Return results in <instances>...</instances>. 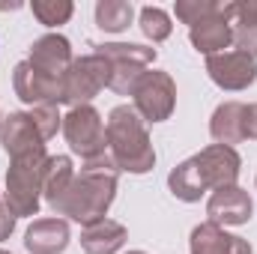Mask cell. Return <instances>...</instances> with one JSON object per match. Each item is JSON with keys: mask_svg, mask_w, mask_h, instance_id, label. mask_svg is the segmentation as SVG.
<instances>
[{"mask_svg": "<svg viewBox=\"0 0 257 254\" xmlns=\"http://www.w3.org/2000/svg\"><path fill=\"white\" fill-rule=\"evenodd\" d=\"M117 180H120V168L111 153L87 159L81 174L72 180L69 191L63 194V200L54 206V212L84 224V227L105 218L117 197Z\"/></svg>", "mask_w": 257, "mask_h": 254, "instance_id": "1", "label": "cell"}, {"mask_svg": "<svg viewBox=\"0 0 257 254\" xmlns=\"http://www.w3.org/2000/svg\"><path fill=\"white\" fill-rule=\"evenodd\" d=\"M108 153L126 174H150L156 168V150L135 105H117L108 114Z\"/></svg>", "mask_w": 257, "mask_h": 254, "instance_id": "2", "label": "cell"}, {"mask_svg": "<svg viewBox=\"0 0 257 254\" xmlns=\"http://www.w3.org/2000/svg\"><path fill=\"white\" fill-rule=\"evenodd\" d=\"M45 147L21 153L9 162L6 171V191H3V203L9 206V212L15 218H27L39 212V200H42V174H45Z\"/></svg>", "mask_w": 257, "mask_h": 254, "instance_id": "3", "label": "cell"}, {"mask_svg": "<svg viewBox=\"0 0 257 254\" xmlns=\"http://www.w3.org/2000/svg\"><path fill=\"white\" fill-rule=\"evenodd\" d=\"M96 54H102L111 63V90L117 96H132L138 81L144 78L147 66L156 63V48L138 45V42H108V45H93Z\"/></svg>", "mask_w": 257, "mask_h": 254, "instance_id": "4", "label": "cell"}, {"mask_svg": "<svg viewBox=\"0 0 257 254\" xmlns=\"http://www.w3.org/2000/svg\"><path fill=\"white\" fill-rule=\"evenodd\" d=\"M108 84H111V63L102 54L93 51L87 57H78L63 75V105L69 108L90 105Z\"/></svg>", "mask_w": 257, "mask_h": 254, "instance_id": "5", "label": "cell"}, {"mask_svg": "<svg viewBox=\"0 0 257 254\" xmlns=\"http://www.w3.org/2000/svg\"><path fill=\"white\" fill-rule=\"evenodd\" d=\"M63 135L69 150L78 153L84 162L108 153V126H105L102 114L93 105L72 108L63 117Z\"/></svg>", "mask_w": 257, "mask_h": 254, "instance_id": "6", "label": "cell"}, {"mask_svg": "<svg viewBox=\"0 0 257 254\" xmlns=\"http://www.w3.org/2000/svg\"><path fill=\"white\" fill-rule=\"evenodd\" d=\"M132 99H135V111L141 114L144 123H165V120H171L174 105H177V84L168 72L153 69V72H144Z\"/></svg>", "mask_w": 257, "mask_h": 254, "instance_id": "7", "label": "cell"}, {"mask_svg": "<svg viewBox=\"0 0 257 254\" xmlns=\"http://www.w3.org/2000/svg\"><path fill=\"white\" fill-rule=\"evenodd\" d=\"M194 168H197V177H200V186L203 191H218L224 186H236L239 180V168H242V159L233 147H224V144H209L203 147L200 153L192 156Z\"/></svg>", "mask_w": 257, "mask_h": 254, "instance_id": "8", "label": "cell"}, {"mask_svg": "<svg viewBox=\"0 0 257 254\" xmlns=\"http://www.w3.org/2000/svg\"><path fill=\"white\" fill-rule=\"evenodd\" d=\"M206 75L212 78L215 87L227 90V93H239L248 90L257 81V57L242 54V51H221L206 57Z\"/></svg>", "mask_w": 257, "mask_h": 254, "instance_id": "9", "label": "cell"}, {"mask_svg": "<svg viewBox=\"0 0 257 254\" xmlns=\"http://www.w3.org/2000/svg\"><path fill=\"white\" fill-rule=\"evenodd\" d=\"M12 87H15V96L24 102V105H63V78H54V75H45L39 69L21 60L12 72Z\"/></svg>", "mask_w": 257, "mask_h": 254, "instance_id": "10", "label": "cell"}, {"mask_svg": "<svg viewBox=\"0 0 257 254\" xmlns=\"http://www.w3.org/2000/svg\"><path fill=\"white\" fill-rule=\"evenodd\" d=\"M230 18H233V0H221L218 3V12L197 21L194 27H189V42L197 54H221L233 45V30H230Z\"/></svg>", "mask_w": 257, "mask_h": 254, "instance_id": "11", "label": "cell"}, {"mask_svg": "<svg viewBox=\"0 0 257 254\" xmlns=\"http://www.w3.org/2000/svg\"><path fill=\"white\" fill-rule=\"evenodd\" d=\"M251 212H254V200H251L248 191L239 189V186H224V189L212 191V197L206 203V215L218 227L248 224L251 221Z\"/></svg>", "mask_w": 257, "mask_h": 254, "instance_id": "12", "label": "cell"}, {"mask_svg": "<svg viewBox=\"0 0 257 254\" xmlns=\"http://www.w3.org/2000/svg\"><path fill=\"white\" fill-rule=\"evenodd\" d=\"M27 63L45 75H54V78H63L66 72L72 69L75 57H72V45L69 39L60 33H45L39 36L33 45H30V54H27Z\"/></svg>", "mask_w": 257, "mask_h": 254, "instance_id": "13", "label": "cell"}, {"mask_svg": "<svg viewBox=\"0 0 257 254\" xmlns=\"http://www.w3.org/2000/svg\"><path fill=\"white\" fill-rule=\"evenodd\" d=\"M189 248H192V254H254L248 239L233 236V233H227L224 227H218L212 221H203V224L194 227Z\"/></svg>", "mask_w": 257, "mask_h": 254, "instance_id": "14", "label": "cell"}, {"mask_svg": "<svg viewBox=\"0 0 257 254\" xmlns=\"http://www.w3.org/2000/svg\"><path fill=\"white\" fill-rule=\"evenodd\" d=\"M0 147L9 153V159H15L21 153L45 147V141H42V135H39L30 114H9L0 126Z\"/></svg>", "mask_w": 257, "mask_h": 254, "instance_id": "15", "label": "cell"}, {"mask_svg": "<svg viewBox=\"0 0 257 254\" xmlns=\"http://www.w3.org/2000/svg\"><path fill=\"white\" fill-rule=\"evenodd\" d=\"M69 245V224L63 218H36L24 233V248L30 254H63Z\"/></svg>", "mask_w": 257, "mask_h": 254, "instance_id": "16", "label": "cell"}, {"mask_svg": "<svg viewBox=\"0 0 257 254\" xmlns=\"http://www.w3.org/2000/svg\"><path fill=\"white\" fill-rule=\"evenodd\" d=\"M128 239V230L114 218H99L81 230L84 254H117Z\"/></svg>", "mask_w": 257, "mask_h": 254, "instance_id": "17", "label": "cell"}, {"mask_svg": "<svg viewBox=\"0 0 257 254\" xmlns=\"http://www.w3.org/2000/svg\"><path fill=\"white\" fill-rule=\"evenodd\" d=\"M209 135L215 144H224V147L245 141V105L242 102H221L209 120Z\"/></svg>", "mask_w": 257, "mask_h": 254, "instance_id": "18", "label": "cell"}, {"mask_svg": "<svg viewBox=\"0 0 257 254\" xmlns=\"http://www.w3.org/2000/svg\"><path fill=\"white\" fill-rule=\"evenodd\" d=\"M230 30H233L236 51L257 57V0H248V3H236L233 0Z\"/></svg>", "mask_w": 257, "mask_h": 254, "instance_id": "19", "label": "cell"}, {"mask_svg": "<svg viewBox=\"0 0 257 254\" xmlns=\"http://www.w3.org/2000/svg\"><path fill=\"white\" fill-rule=\"evenodd\" d=\"M72 180H75L72 159H69V156H48V162H45V174H42V197L48 200L51 209L63 200V194L69 191Z\"/></svg>", "mask_w": 257, "mask_h": 254, "instance_id": "20", "label": "cell"}, {"mask_svg": "<svg viewBox=\"0 0 257 254\" xmlns=\"http://www.w3.org/2000/svg\"><path fill=\"white\" fill-rule=\"evenodd\" d=\"M168 189L171 194L177 197V200H183V203H197L206 191L200 186V177H197V168H194L192 159H186V162H180L171 174H168Z\"/></svg>", "mask_w": 257, "mask_h": 254, "instance_id": "21", "label": "cell"}, {"mask_svg": "<svg viewBox=\"0 0 257 254\" xmlns=\"http://www.w3.org/2000/svg\"><path fill=\"white\" fill-rule=\"evenodd\" d=\"M135 18V6L128 0H99L96 3V24L105 33H123Z\"/></svg>", "mask_w": 257, "mask_h": 254, "instance_id": "22", "label": "cell"}, {"mask_svg": "<svg viewBox=\"0 0 257 254\" xmlns=\"http://www.w3.org/2000/svg\"><path fill=\"white\" fill-rule=\"evenodd\" d=\"M138 27H141V33L147 36V39H153V42H165L168 36H171V30H174V24H171V15L162 9V6H144L141 9V15H138Z\"/></svg>", "mask_w": 257, "mask_h": 254, "instance_id": "23", "label": "cell"}, {"mask_svg": "<svg viewBox=\"0 0 257 254\" xmlns=\"http://www.w3.org/2000/svg\"><path fill=\"white\" fill-rule=\"evenodd\" d=\"M30 9H33L36 21L45 24V27H60V24H66L72 18V12H75L72 0H33Z\"/></svg>", "mask_w": 257, "mask_h": 254, "instance_id": "24", "label": "cell"}, {"mask_svg": "<svg viewBox=\"0 0 257 254\" xmlns=\"http://www.w3.org/2000/svg\"><path fill=\"white\" fill-rule=\"evenodd\" d=\"M218 3H221V0H177L174 12H177V18H180L183 24L194 27L197 21L215 15V12H218Z\"/></svg>", "mask_w": 257, "mask_h": 254, "instance_id": "25", "label": "cell"}, {"mask_svg": "<svg viewBox=\"0 0 257 254\" xmlns=\"http://www.w3.org/2000/svg\"><path fill=\"white\" fill-rule=\"evenodd\" d=\"M30 117H33L36 129H39L42 141H51V138L57 135V129H63V117H60L57 105H36V108L30 111Z\"/></svg>", "mask_w": 257, "mask_h": 254, "instance_id": "26", "label": "cell"}, {"mask_svg": "<svg viewBox=\"0 0 257 254\" xmlns=\"http://www.w3.org/2000/svg\"><path fill=\"white\" fill-rule=\"evenodd\" d=\"M15 221H18V218L9 212V206H6V203H0V242L12 236V230H15Z\"/></svg>", "mask_w": 257, "mask_h": 254, "instance_id": "27", "label": "cell"}, {"mask_svg": "<svg viewBox=\"0 0 257 254\" xmlns=\"http://www.w3.org/2000/svg\"><path fill=\"white\" fill-rule=\"evenodd\" d=\"M245 138L257 141V102L245 105Z\"/></svg>", "mask_w": 257, "mask_h": 254, "instance_id": "28", "label": "cell"}, {"mask_svg": "<svg viewBox=\"0 0 257 254\" xmlns=\"http://www.w3.org/2000/svg\"><path fill=\"white\" fill-rule=\"evenodd\" d=\"M128 254H147V251H128Z\"/></svg>", "mask_w": 257, "mask_h": 254, "instance_id": "29", "label": "cell"}, {"mask_svg": "<svg viewBox=\"0 0 257 254\" xmlns=\"http://www.w3.org/2000/svg\"><path fill=\"white\" fill-rule=\"evenodd\" d=\"M0 254H9V251H3V248H0Z\"/></svg>", "mask_w": 257, "mask_h": 254, "instance_id": "30", "label": "cell"}, {"mask_svg": "<svg viewBox=\"0 0 257 254\" xmlns=\"http://www.w3.org/2000/svg\"><path fill=\"white\" fill-rule=\"evenodd\" d=\"M0 126H3V117H0Z\"/></svg>", "mask_w": 257, "mask_h": 254, "instance_id": "31", "label": "cell"}, {"mask_svg": "<svg viewBox=\"0 0 257 254\" xmlns=\"http://www.w3.org/2000/svg\"><path fill=\"white\" fill-rule=\"evenodd\" d=\"M0 203H3V200H0Z\"/></svg>", "mask_w": 257, "mask_h": 254, "instance_id": "32", "label": "cell"}]
</instances>
